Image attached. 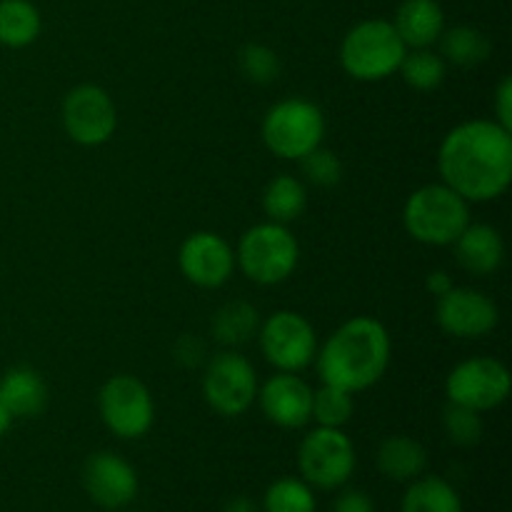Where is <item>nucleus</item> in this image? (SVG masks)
Wrapping results in <instances>:
<instances>
[{"label":"nucleus","mask_w":512,"mask_h":512,"mask_svg":"<svg viewBox=\"0 0 512 512\" xmlns=\"http://www.w3.org/2000/svg\"><path fill=\"white\" fill-rule=\"evenodd\" d=\"M300 243L288 225L265 223L245 230L235 248V268L255 285H280L298 270Z\"/></svg>","instance_id":"obj_5"},{"label":"nucleus","mask_w":512,"mask_h":512,"mask_svg":"<svg viewBox=\"0 0 512 512\" xmlns=\"http://www.w3.org/2000/svg\"><path fill=\"white\" fill-rule=\"evenodd\" d=\"M258 373L235 348L220 350L208 360L203 375V398L223 418H240L258 400Z\"/></svg>","instance_id":"obj_7"},{"label":"nucleus","mask_w":512,"mask_h":512,"mask_svg":"<svg viewBox=\"0 0 512 512\" xmlns=\"http://www.w3.org/2000/svg\"><path fill=\"white\" fill-rule=\"evenodd\" d=\"M400 512H463V500L448 480L438 475H420L410 480Z\"/></svg>","instance_id":"obj_24"},{"label":"nucleus","mask_w":512,"mask_h":512,"mask_svg":"<svg viewBox=\"0 0 512 512\" xmlns=\"http://www.w3.org/2000/svg\"><path fill=\"white\" fill-rule=\"evenodd\" d=\"M98 413L115 438L140 440L155 425L153 393L135 375H113L98 393Z\"/></svg>","instance_id":"obj_8"},{"label":"nucleus","mask_w":512,"mask_h":512,"mask_svg":"<svg viewBox=\"0 0 512 512\" xmlns=\"http://www.w3.org/2000/svg\"><path fill=\"white\" fill-rule=\"evenodd\" d=\"M223 512H258V505H255L250 498H243V495H240V498L230 500Z\"/></svg>","instance_id":"obj_36"},{"label":"nucleus","mask_w":512,"mask_h":512,"mask_svg":"<svg viewBox=\"0 0 512 512\" xmlns=\"http://www.w3.org/2000/svg\"><path fill=\"white\" fill-rule=\"evenodd\" d=\"M438 173L468 203H490L512 183V130L475 118L448 130L438 148Z\"/></svg>","instance_id":"obj_1"},{"label":"nucleus","mask_w":512,"mask_h":512,"mask_svg":"<svg viewBox=\"0 0 512 512\" xmlns=\"http://www.w3.org/2000/svg\"><path fill=\"white\" fill-rule=\"evenodd\" d=\"M48 398V385L38 370L20 365V368H10L0 378V400L13 420H30L43 415V410L48 408Z\"/></svg>","instance_id":"obj_19"},{"label":"nucleus","mask_w":512,"mask_h":512,"mask_svg":"<svg viewBox=\"0 0 512 512\" xmlns=\"http://www.w3.org/2000/svg\"><path fill=\"white\" fill-rule=\"evenodd\" d=\"M298 163L305 180L318 185V188H335L343 180V163H340V158L333 150L323 148V145L305 155V158H300Z\"/></svg>","instance_id":"obj_31"},{"label":"nucleus","mask_w":512,"mask_h":512,"mask_svg":"<svg viewBox=\"0 0 512 512\" xmlns=\"http://www.w3.org/2000/svg\"><path fill=\"white\" fill-rule=\"evenodd\" d=\"M453 288H455L453 278H450V273H445V270H433V273L425 278V290H428L435 300L443 298V295Z\"/></svg>","instance_id":"obj_35"},{"label":"nucleus","mask_w":512,"mask_h":512,"mask_svg":"<svg viewBox=\"0 0 512 512\" xmlns=\"http://www.w3.org/2000/svg\"><path fill=\"white\" fill-rule=\"evenodd\" d=\"M453 248L460 268L473 275H480V278L498 273L505 260L503 235H500L498 228L488 223H470L460 233V238L455 240Z\"/></svg>","instance_id":"obj_17"},{"label":"nucleus","mask_w":512,"mask_h":512,"mask_svg":"<svg viewBox=\"0 0 512 512\" xmlns=\"http://www.w3.org/2000/svg\"><path fill=\"white\" fill-rule=\"evenodd\" d=\"M470 223V203L443 180L418 188L403 205L405 233L433 248L453 245Z\"/></svg>","instance_id":"obj_3"},{"label":"nucleus","mask_w":512,"mask_h":512,"mask_svg":"<svg viewBox=\"0 0 512 512\" xmlns=\"http://www.w3.org/2000/svg\"><path fill=\"white\" fill-rule=\"evenodd\" d=\"M255 403L268 423L283 430H300L313 423V388L298 373H275L260 385Z\"/></svg>","instance_id":"obj_16"},{"label":"nucleus","mask_w":512,"mask_h":512,"mask_svg":"<svg viewBox=\"0 0 512 512\" xmlns=\"http://www.w3.org/2000/svg\"><path fill=\"white\" fill-rule=\"evenodd\" d=\"M63 130L83 148L105 145L118 130V108L105 88L95 83L75 85L63 100Z\"/></svg>","instance_id":"obj_12"},{"label":"nucleus","mask_w":512,"mask_h":512,"mask_svg":"<svg viewBox=\"0 0 512 512\" xmlns=\"http://www.w3.org/2000/svg\"><path fill=\"white\" fill-rule=\"evenodd\" d=\"M493 110H495V123H500L503 128L512 130V78L505 75L500 80V85L495 88L493 95Z\"/></svg>","instance_id":"obj_33"},{"label":"nucleus","mask_w":512,"mask_h":512,"mask_svg":"<svg viewBox=\"0 0 512 512\" xmlns=\"http://www.w3.org/2000/svg\"><path fill=\"white\" fill-rule=\"evenodd\" d=\"M405 53L408 48L390 20H360L340 43V68L360 83H380L398 73Z\"/></svg>","instance_id":"obj_4"},{"label":"nucleus","mask_w":512,"mask_h":512,"mask_svg":"<svg viewBox=\"0 0 512 512\" xmlns=\"http://www.w3.org/2000/svg\"><path fill=\"white\" fill-rule=\"evenodd\" d=\"M238 68L245 80L255 85H270L280 78V58L263 43H248L238 55Z\"/></svg>","instance_id":"obj_29"},{"label":"nucleus","mask_w":512,"mask_h":512,"mask_svg":"<svg viewBox=\"0 0 512 512\" xmlns=\"http://www.w3.org/2000/svg\"><path fill=\"white\" fill-rule=\"evenodd\" d=\"M333 512H375V505L363 490L348 488L335 498Z\"/></svg>","instance_id":"obj_34"},{"label":"nucleus","mask_w":512,"mask_h":512,"mask_svg":"<svg viewBox=\"0 0 512 512\" xmlns=\"http://www.w3.org/2000/svg\"><path fill=\"white\" fill-rule=\"evenodd\" d=\"M308 208V188L295 175H275L263 190V213L273 223L290 225Z\"/></svg>","instance_id":"obj_22"},{"label":"nucleus","mask_w":512,"mask_h":512,"mask_svg":"<svg viewBox=\"0 0 512 512\" xmlns=\"http://www.w3.org/2000/svg\"><path fill=\"white\" fill-rule=\"evenodd\" d=\"M358 455L343 428H315L298 448V468L305 483L318 490H338L353 478Z\"/></svg>","instance_id":"obj_9"},{"label":"nucleus","mask_w":512,"mask_h":512,"mask_svg":"<svg viewBox=\"0 0 512 512\" xmlns=\"http://www.w3.org/2000/svg\"><path fill=\"white\" fill-rule=\"evenodd\" d=\"M10 425H13V415L8 413V408H5L3 400H0V438H3V435L8 433Z\"/></svg>","instance_id":"obj_37"},{"label":"nucleus","mask_w":512,"mask_h":512,"mask_svg":"<svg viewBox=\"0 0 512 512\" xmlns=\"http://www.w3.org/2000/svg\"><path fill=\"white\" fill-rule=\"evenodd\" d=\"M428 468V453L408 435H393L378 448V470L395 483H410Z\"/></svg>","instance_id":"obj_20"},{"label":"nucleus","mask_w":512,"mask_h":512,"mask_svg":"<svg viewBox=\"0 0 512 512\" xmlns=\"http://www.w3.org/2000/svg\"><path fill=\"white\" fill-rule=\"evenodd\" d=\"M438 43L445 63L460 65V68H475V65L485 63L490 50H493L488 35L483 30L473 28V25L445 28Z\"/></svg>","instance_id":"obj_25"},{"label":"nucleus","mask_w":512,"mask_h":512,"mask_svg":"<svg viewBox=\"0 0 512 512\" xmlns=\"http://www.w3.org/2000/svg\"><path fill=\"white\" fill-rule=\"evenodd\" d=\"M313 488L300 478H280L265 490V512H315Z\"/></svg>","instance_id":"obj_28"},{"label":"nucleus","mask_w":512,"mask_h":512,"mask_svg":"<svg viewBox=\"0 0 512 512\" xmlns=\"http://www.w3.org/2000/svg\"><path fill=\"white\" fill-rule=\"evenodd\" d=\"M512 375L498 358L478 355L455 365L445 378L448 403L463 405L475 413H490L510 398Z\"/></svg>","instance_id":"obj_11"},{"label":"nucleus","mask_w":512,"mask_h":512,"mask_svg":"<svg viewBox=\"0 0 512 512\" xmlns=\"http://www.w3.org/2000/svg\"><path fill=\"white\" fill-rule=\"evenodd\" d=\"M178 268L195 288H223L235 273V248L220 233L198 230L180 243Z\"/></svg>","instance_id":"obj_14"},{"label":"nucleus","mask_w":512,"mask_h":512,"mask_svg":"<svg viewBox=\"0 0 512 512\" xmlns=\"http://www.w3.org/2000/svg\"><path fill=\"white\" fill-rule=\"evenodd\" d=\"M43 18L33 0H0V45L10 50L28 48L38 40Z\"/></svg>","instance_id":"obj_23"},{"label":"nucleus","mask_w":512,"mask_h":512,"mask_svg":"<svg viewBox=\"0 0 512 512\" xmlns=\"http://www.w3.org/2000/svg\"><path fill=\"white\" fill-rule=\"evenodd\" d=\"M398 73L408 88L418 90V93H433L445 83L448 63L443 60V55L433 53L430 48L408 50Z\"/></svg>","instance_id":"obj_26"},{"label":"nucleus","mask_w":512,"mask_h":512,"mask_svg":"<svg viewBox=\"0 0 512 512\" xmlns=\"http://www.w3.org/2000/svg\"><path fill=\"white\" fill-rule=\"evenodd\" d=\"M83 488L103 510H123L138 498V473L118 453H95L85 460Z\"/></svg>","instance_id":"obj_15"},{"label":"nucleus","mask_w":512,"mask_h":512,"mask_svg":"<svg viewBox=\"0 0 512 512\" xmlns=\"http://www.w3.org/2000/svg\"><path fill=\"white\" fill-rule=\"evenodd\" d=\"M445 435L460 448H473L483 438V418L475 410L463 408V405L448 403L443 413Z\"/></svg>","instance_id":"obj_30"},{"label":"nucleus","mask_w":512,"mask_h":512,"mask_svg":"<svg viewBox=\"0 0 512 512\" xmlns=\"http://www.w3.org/2000/svg\"><path fill=\"white\" fill-rule=\"evenodd\" d=\"M260 323H263V318H260L255 305L245 303V300H230V303H225L213 315L210 330H213V338L220 345H225V348H240V345L258 338Z\"/></svg>","instance_id":"obj_21"},{"label":"nucleus","mask_w":512,"mask_h":512,"mask_svg":"<svg viewBox=\"0 0 512 512\" xmlns=\"http://www.w3.org/2000/svg\"><path fill=\"white\" fill-rule=\"evenodd\" d=\"M408 50L433 48L445 30V13L438 0H403L390 20Z\"/></svg>","instance_id":"obj_18"},{"label":"nucleus","mask_w":512,"mask_h":512,"mask_svg":"<svg viewBox=\"0 0 512 512\" xmlns=\"http://www.w3.org/2000/svg\"><path fill=\"white\" fill-rule=\"evenodd\" d=\"M393 358V340L378 318L355 315L345 320L315 355L320 383L348 393H363L383 380Z\"/></svg>","instance_id":"obj_2"},{"label":"nucleus","mask_w":512,"mask_h":512,"mask_svg":"<svg viewBox=\"0 0 512 512\" xmlns=\"http://www.w3.org/2000/svg\"><path fill=\"white\" fill-rule=\"evenodd\" d=\"M353 393L335 385H320L313 390V420L320 428H345L353 420Z\"/></svg>","instance_id":"obj_27"},{"label":"nucleus","mask_w":512,"mask_h":512,"mask_svg":"<svg viewBox=\"0 0 512 512\" xmlns=\"http://www.w3.org/2000/svg\"><path fill=\"white\" fill-rule=\"evenodd\" d=\"M435 320L450 338L480 340L498 328L500 308L483 290L455 285L443 298H438Z\"/></svg>","instance_id":"obj_13"},{"label":"nucleus","mask_w":512,"mask_h":512,"mask_svg":"<svg viewBox=\"0 0 512 512\" xmlns=\"http://www.w3.org/2000/svg\"><path fill=\"white\" fill-rule=\"evenodd\" d=\"M258 345L278 373H303L315 363L318 335L313 323L295 310H275L260 323Z\"/></svg>","instance_id":"obj_10"},{"label":"nucleus","mask_w":512,"mask_h":512,"mask_svg":"<svg viewBox=\"0 0 512 512\" xmlns=\"http://www.w3.org/2000/svg\"><path fill=\"white\" fill-rule=\"evenodd\" d=\"M173 358L180 368H198L205 360V343L198 335H180L173 345Z\"/></svg>","instance_id":"obj_32"},{"label":"nucleus","mask_w":512,"mask_h":512,"mask_svg":"<svg viewBox=\"0 0 512 512\" xmlns=\"http://www.w3.org/2000/svg\"><path fill=\"white\" fill-rule=\"evenodd\" d=\"M325 115L313 100L308 98H285L278 100L265 113L260 135L263 143L275 158L300 160L325 140Z\"/></svg>","instance_id":"obj_6"}]
</instances>
